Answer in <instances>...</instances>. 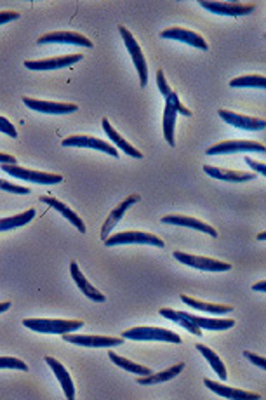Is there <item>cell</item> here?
<instances>
[{"instance_id":"obj_1","label":"cell","mask_w":266,"mask_h":400,"mask_svg":"<svg viewBox=\"0 0 266 400\" xmlns=\"http://www.w3.org/2000/svg\"><path fill=\"white\" fill-rule=\"evenodd\" d=\"M23 326L30 331L42 334H71L84 327L82 320H61V319H25Z\"/></svg>"},{"instance_id":"obj_2","label":"cell","mask_w":266,"mask_h":400,"mask_svg":"<svg viewBox=\"0 0 266 400\" xmlns=\"http://www.w3.org/2000/svg\"><path fill=\"white\" fill-rule=\"evenodd\" d=\"M177 113H181L185 117H192V111L185 108L179 101V96L176 93H170L166 98V108H164V137H166L167 145L176 146V140H174V126H176Z\"/></svg>"},{"instance_id":"obj_3","label":"cell","mask_w":266,"mask_h":400,"mask_svg":"<svg viewBox=\"0 0 266 400\" xmlns=\"http://www.w3.org/2000/svg\"><path fill=\"white\" fill-rule=\"evenodd\" d=\"M122 337L134 341H166V343H174V345L181 343L179 334L164 329V327H133L129 331H124Z\"/></svg>"},{"instance_id":"obj_4","label":"cell","mask_w":266,"mask_h":400,"mask_svg":"<svg viewBox=\"0 0 266 400\" xmlns=\"http://www.w3.org/2000/svg\"><path fill=\"white\" fill-rule=\"evenodd\" d=\"M0 169L8 173L9 176L18 179H25L30 183H38V185H58L63 181V176L51 175V173H41V170H30L26 167L18 166V164H2Z\"/></svg>"},{"instance_id":"obj_5","label":"cell","mask_w":266,"mask_h":400,"mask_svg":"<svg viewBox=\"0 0 266 400\" xmlns=\"http://www.w3.org/2000/svg\"><path fill=\"white\" fill-rule=\"evenodd\" d=\"M153 245V247H166L162 238L157 237L155 234H146V232H122V234H113L104 241L107 247H115V245Z\"/></svg>"},{"instance_id":"obj_6","label":"cell","mask_w":266,"mask_h":400,"mask_svg":"<svg viewBox=\"0 0 266 400\" xmlns=\"http://www.w3.org/2000/svg\"><path fill=\"white\" fill-rule=\"evenodd\" d=\"M118 32H120V35H122L124 44H126L127 51H129V54H131V60H133L134 67H136L137 75H140V85H141V87H146V84H148V65H146V60H144L143 51H141L140 44H137L136 38L133 37V34H131V32L127 30V28L124 25L118 26Z\"/></svg>"},{"instance_id":"obj_7","label":"cell","mask_w":266,"mask_h":400,"mask_svg":"<svg viewBox=\"0 0 266 400\" xmlns=\"http://www.w3.org/2000/svg\"><path fill=\"white\" fill-rule=\"evenodd\" d=\"M241 152H258L265 153V145L259 141H247V140H230L221 141L218 145L207 148V155H228V153H241Z\"/></svg>"},{"instance_id":"obj_8","label":"cell","mask_w":266,"mask_h":400,"mask_svg":"<svg viewBox=\"0 0 266 400\" xmlns=\"http://www.w3.org/2000/svg\"><path fill=\"white\" fill-rule=\"evenodd\" d=\"M174 258H176L179 263L186 265V267L197 268V270H202V271H228V270H232V265L225 263V261L212 260V258H203V256L186 254V252H181V251L174 252Z\"/></svg>"},{"instance_id":"obj_9","label":"cell","mask_w":266,"mask_h":400,"mask_svg":"<svg viewBox=\"0 0 266 400\" xmlns=\"http://www.w3.org/2000/svg\"><path fill=\"white\" fill-rule=\"evenodd\" d=\"M63 146H77V148H91V150H100V152L108 153L111 157H118V152L107 143V141L100 140L96 136H87V134H78V136H68L61 141Z\"/></svg>"},{"instance_id":"obj_10","label":"cell","mask_w":266,"mask_h":400,"mask_svg":"<svg viewBox=\"0 0 266 400\" xmlns=\"http://www.w3.org/2000/svg\"><path fill=\"white\" fill-rule=\"evenodd\" d=\"M23 103L34 111H41V113H47V115H68L78 110L77 104L74 103H56V101H41L32 100V98L25 96Z\"/></svg>"},{"instance_id":"obj_11","label":"cell","mask_w":266,"mask_h":400,"mask_svg":"<svg viewBox=\"0 0 266 400\" xmlns=\"http://www.w3.org/2000/svg\"><path fill=\"white\" fill-rule=\"evenodd\" d=\"M203 9L221 16H247L252 14L256 9L254 4H241V2H200Z\"/></svg>"},{"instance_id":"obj_12","label":"cell","mask_w":266,"mask_h":400,"mask_svg":"<svg viewBox=\"0 0 266 400\" xmlns=\"http://www.w3.org/2000/svg\"><path fill=\"white\" fill-rule=\"evenodd\" d=\"M63 340L71 345L91 346V348H111V346L122 345V337L111 336H84V334H65Z\"/></svg>"},{"instance_id":"obj_13","label":"cell","mask_w":266,"mask_h":400,"mask_svg":"<svg viewBox=\"0 0 266 400\" xmlns=\"http://www.w3.org/2000/svg\"><path fill=\"white\" fill-rule=\"evenodd\" d=\"M37 44H71L89 49L94 45L85 35L77 34V32H52V34H45L41 38H37Z\"/></svg>"},{"instance_id":"obj_14","label":"cell","mask_w":266,"mask_h":400,"mask_svg":"<svg viewBox=\"0 0 266 400\" xmlns=\"http://www.w3.org/2000/svg\"><path fill=\"white\" fill-rule=\"evenodd\" d=\"M218 115L225 120L230 126L236 127V129L242 131H263L266 127V122L263 119H256V117H247V115H241V113H235V111L230 110H223L219 108Z\"/></svg>"},{"instance_id":"obj_15","label":"cell","mask_w":266,"mask_h":400,"mask_svg":"<svg viewBox=\"0 0 266 400\" xmlns=\"http://www.w3.org/2000/svg\"><path fill=\"white\" fill-rule=\"evenodd\" d=\"M140 200H141V197L134 193V195H129L126 200H122V202H120V204H118L117 208L111 209L110 216H108V218L104 219L103 226H101V241L104 242L108 237H110L111 230H113V226L117 225V223L124 218V214H126L127 209L133 208L134 204H137Z\"/></svg>"},{"instance_id":"obj_16","label":"cell","mask_w":266,"mask_h":400,"mask_svg":"<svg viewBox=\"0 0 266 400\" xmlns=\"http://www.w3.org/2000/svg\"><path fill=\"white\" fill-rule=\"evenodd\" d=\"M160 38H169V41L185 42V44L193 45V47L202 49V51H207V49H209V44H207L206 38H203L202 35L195 34V32H192V30L179 28V26H174V28H167V30L160 32Z\"/></svg>"},{"instance_id":"obj_17","label":"cell","mask_w":266,"mask_h":400,"mask_svg":"<svg viewBox=\"0 0 266 400\" xmlns=\"http://www.w3.org/2000/svg\"><path fill=\"white\" fill-rule=\"evenodd\" d=\"M84 56L82 54H67V56H58V58H49V60H38V61H25V67L28 70H59V68H67L71 65L82 61Z\"/></svg>"},{"instance_id":"obj_18","label":"cell","mask_w":266,"mask_h":400,"mask_svg":"<svg viewBox=\"0 0 266 400\" xmlns=\"http://www.w3.org/2000/svg\"><path fill=\"white\" fill-rule=\"evenodd\" d=\"M203 385L211 390V392H214L216 395L225 397V399L228 400H261V395H259V393L245 392V390L233 388V386H223L221 383H216L209 378L203 379Z\"/></svg>"},{"instance_id":"obj_19","label":"cell","mask_w":266,"mask_h":400,"mask_svg":"<svg viewBox=\"0 0 266 400\" xmlns=\"http://www.w3.org/2000/svg\"><path fill=\"white\" fill-rule=\"evenodd\" d=\"M160 221L164 223V225H176V226H186V228H192V230H199L202 232V234H207L211 235L212 238L218 237V232H216V228H212L211 225H207V223L200 221V219H195V218H190V216H181V214H169V216H164Z\"/></svg>"},{"instance_id":"obj_20","label":"cell","mask_w":266,"mask_h":400,"mask_svg":"<svg viewBox=\"0 0 266 400\" xmlns=\"http://www.w3.org/2000/svg\"><path fill=\"white\" fill-rule=\"evenodd\" d=\"M70 275H71V278H74L75 284H77L78 289L84 293L85 298L96 301V303H103V301H107V296H104V294H101L100 291H98L96 287H94V285L84 277V274H82L80 268H78L77 261H71L70 263Z\"/></svg>"},{"instance_id":"obj_21","label":"cell","mask_w":266,"mask_h":400,"mask_svg":"<svg viewBox=\"0 0 266 400\" xmlns=\"http://www.w3.org/2000/svg\"><path fill=\"white\" fill-rule=\"evenodd\" d=\"M203 173L211 176V178L221 179V181H228V183H245V181H252V179L256 178L254 173L228 170V169H221V167H212V166H203Z\"/></svg>"},{"instance_id":"obj_22","label":"cell","mask_w":266,"mask_h":400,"mask_svg":"<svg viewBox=\"0 0 266 400\" xmlns=\"http://www.w3.org/2000/svg\"><path fill=\"white\" fill-rule=\"evenodd\" d=\"M45 362H47V366L51 367L52 373H54V376H56V379H58L59 385H61V388H63L67 400H75L74 381H71L70 373H68V370L65 369L63 364L58 362V360H56L54 357H45Z\"/></svg>"},{"instance_id":"obj_23","label":"cell","mask_w":266,"mask_h":400,"mask_svg":"<svg viewBox=\"0 0 266 400\" xmlns=\"http://www.w3.org/2000/svg\"><path fill=\"white\" fill-rule=\"evenodd\" d=\"M42 202V204H47V205H51L52 209H56V211L59 212V214L63 216L65 219H68V221L71 223V225L77 228L80 234H85V225H84V221L80 219V216L77 214V212H74L71 211L68 205H65L61 200H58V199H54V197H49V195H41V199H38Z\"/></svg>"},{"instance_id":"obj_24","label":"cell","mask_w":266,"mask_h":400,"mask_svg":"<svg viewBox=\"0 0 266 400\" xmlns=\"http://www.w3.org/2000/svg\"><path fill=\"white\" fill-rule=\"evenodd\" d=\"M159 313L164 317V319L173 320V322H176L177 326L185 327L188 333L195 334V336H202V331H200L199 327H197L195 324L188 319V313H186V311H176V310H170V308H160Z\"/></svg>"},{"instance_id":"obj_25","label":"cell","mask_w":266,"mask_h":400,"mask_svg":"<svg viewBox=\"0 0 266 400\" xmlns=\"http://www.w3.org/2000/svg\"><path fill=\"white\" fill-rule=\"evenodd\" d=\"M181 301L188 304V307L195 308V310L207 311V313H212V315H225V313H232L233 311V307H228V304L206 303V301H199V300H195V298L186 296V294H183Z\"/></svg>"},{"instance_id":"obj_26","label":"cell","mask_w":266,"mask_h":400,"mask_svg":"<svg viewBox=\"0 0 266 400\" xmlns=\"http://www.w3.org/2000/svg\"><path fill=\"white\" fill-rule=\"evenodd\" d=\"M188 319L199 327L200 331H226L232 329L235 326V320L233 319H209V317H197V315H190Z\"/></svg>"},{"instance_id":"obj_27","label":"cell","mask_w":266,"mask_h":400,"mask_svg":"<svg viewBox=\"0 0 266 400\" xmlns=\"http://www.w3.org/2000/svg\"><path fill=\"white\" fill-rule=\"evenodd\" d=\"M185 369V364L179 362L176 364V366L169 367V369L166 370H160V373H152L150 376H144V378H137V383L143 386H148V385H159V383H166L169 381V379L176 378L181 370Z\"/></svg>"},{"instance_id":"obj_28","label":"cell","mask_w":266,"mask_h":400,"mask_svg":"<svg viewBox=\"0 0 266 400\" xmlns=\"http://www.w3.org/2000/svg\"><path fill=\"white\" fill-rule=\"evenodd\" d=\"M101 124H103L104 133L108 134V137H110V140L113 141V143L118 146V148L124 150V152H126L129 157H133V159H140V160L143 159V153H141L140 150L134 148L133 145H129V143H127V141L124 140V137L120 136V134H118L117 131L113 129V127H111L110 120H108V119H103V122H101Z\"/></svg>"},{"instance_id":"obj_29","label":"cell","mask_w":266,"mask_h":400,"mask_svg":"<svg viewBox=\"0 0 266 400\" xmlns=\"http://www.w3.org/2000/svg\"><path fill=\"white\" fill-rule=\"evenodd\" d=\"M108 359H110L111 362L115 364V366L122 367V369H126L127 373H134V375H137L140 378H144V376H150L153 373V370L150 369V367H144V366H141V364L133 362V360H129V359H124V357L117 355L115 352H108Z\"/></svg>"},{"instance_id":"obj_30","label":"cell","mask_w":266,"mask_h":400,"mask_svg":"<svg viewBox=\"0 0 266 400\" xmlns=\"http://www.w3.org/2000/svg\"><path fill=\"white\" fill-rule=\"evenodd\" d=\"M197 350L202 353L203 359H206L207 362H209V366L214 369V373L219 376V379H221V381H226V379H228V375H226V367L225 364H223V360L206 345H197Z\"/></svg>"},{"instance_id":"obj_31","label":"cell","mask_w":266,"mask_h":400,"mask_svg":"<svg viewBox=\"0 0 266 400\" xmlns=\"http://www.w3.org/2000/svg\"><path fill=\"white\" fill-rule=\"evenodd\" d=\"M35 218V209H28V211L21 212V214L11 216V218H2L0 219V232H8L19 228V226L28 225L32 219Z\"/></svg>"},{"instance_id":"obj_32","label":"cell","mask_w":266,"mask_h":400,"mask_svg":"<svg viewBox=\"0 0 266 400\" xmlns=\"http://www.w3.org/2000/svg\"><path fill=\"white\" fill-rule=\"evenodd\" d=\"M232 87H266V78L263 75H245V77H236L230 80Z\"/></svg>"},{"instance_id":"obj_33","label":"cell","mask_w":266,"mask_h":400,"mask_svg":"<svg viewBox=\"0 0 266 400\" xmlns=\"http://www.w3.org/2000/svg\"><path fill=\"white\" fill-rule=\"evenodd\" d=\"M0 369L28 370V366L21 359H16V357H0Z\"/></svg>"},{"instance_id":"obj_34","label":"cell","mask_w":266,"mask_h":400,"mask_svg":"<svg viewBox=\"0 0 266 400\" xmlns=\"http://www.w3.org/2000/svg\"><path fill=\"white\" fill-rule=\"evenodd\" d=\"M0 190H4V192L9 193H16V195H30L32 190L26 188V186H19L14 185V183H9L5 179H0Z\"/></svg>"},{"instance_id":"obj_35","label":"cell","mask_w":266,"mask_h":400,"mask_svg":"<svg viewBox=\"0 0 266 400\" xmlns=\"http://www.w3.org/2000/svg\"><path fill=\"white\" fill-rule=\"evenodd\" d=\"M0 133L8 134V136L11 137H18V131H16L14 124L9 122L5 117H0Z\"/></svg>"},{"instance_id":"obj_36","label":"cell","mask_w":266,"mask_h":400,"mask_svg":"<svg viewBox=\"0 0 266 400\" xmlns=\"http://www.w3.org/2000/svg\"><path fill=\"white\" fill-rule=\"evenodd\" d=\"M157 85H159V91L162 93L164 98H167L170 93H173V91H170V87H169V84H167L166 75H164L162 70L157 71Z\"/></svg>"},{"instance_id":"obj_37","label":"cell","mask_w":266,"mask_h":400,"mask_svg":"<svg viewBox=\"0 0 266 400\" xmlns=\"http://www.w3.org/2000/svg\"><path fill=\"white\" fill-rule=\"evenodd\" d=\"M245 164H247L249 167H251L254 173H258V175H263V176H266V166L265 164H261V162H258V160H252L251 157H245Z\"/></svg>"},{"instance_id":"obj_38","label":"cell","mask_w":266,"mask_h":400,"mask_svg":"<svg viewBox=\"0 0 266 400\" xmlns=\"http://www.w3.org/2000/svg\"><path fill=\"white\" fill-rule=\"evenodd\" d=\"M244 357L247 360H251L254 366H258L259 369H266V360L263 359V357H259V355H256V353H251V352H244Z\"/></svg>"},{"instance_id":"obj_39","label":"cell","mask_w":266,"mask_h":400,"mask_svg":"<svg viewBox=\"0 0 266 400\" xmlns=\"http://www.w3.org/2000/svg\"><path fill=\"white\" fill-rule=\"evenodd\" d=\"M19 18V12L16 11H0V25H5L9 21H16Z\"/></svg>"},{"instance_id":"obj_40","label":"cell","mask_w":266,"mask_h":400,"mask_svg":"<svg viewBox=\"0 0 266 400\" xmlns=\"http://www.w3.org/2000/svg\"><path fill=\"white\" fill-rule=\"evenodd\" d=\"M0 164H18L14 155H9V153L0 152Z\"/></svg>"},{"instance_id":"obj_41","label":"cell","mask_w":266,"mask_h":400,"mask_svg":"<svg viewBox=\"0 0 266 400\" xmlns=\"http://www.w3.org/2000/svg\"><path fill=\"white\" fill-rule=\"evenodd\" d=\"M252 289L258 291V293H265V291H266V280H259L258 284L252 285Z\"/></svg>"},{"instance_id":"obj_42","label":"cell","mask_w":266,"mask_h":400,"mask_svg":"<svg viewBox=\"0 0 266 400\" xmlns=\"http://www.w3.org/2000/svg\"><path fill=\"white\" fill-rule=\"evenodd\" d=\"M9 308H11V303H9V301H4V303H0V313H4V311H8Z\"/></svg>"},{"instance_id":"obj_43","label":"cell","mask_w":266,"mask_h":400,"mask_svg":"<svg viewBox=\"0 0 266 400\" xmlns=\"http://www.w3.org/2000/svg\"><path fill=\"white\" fill-rule=\"evenodd\" d=\"M266 238V232H261V234L258 235V241H265Z\"/></svg>"}]
</instances>
